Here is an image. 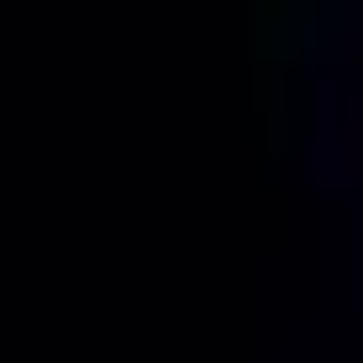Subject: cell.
<instances>
[{"label": "cell", "mask_w": 363, "mask_h": 363, "mask_svg": "<svg viewBox=\"0 0 363 363\" xmlns=\"http://www.w3.org/2000/svg\"><path fill=\"white\" fill-rule=\"evenodd\" d=\"M316 174H332V190H363V95H347L332 127H316Z\"/></svg>", "instance_id": "1"}]
</instances>
